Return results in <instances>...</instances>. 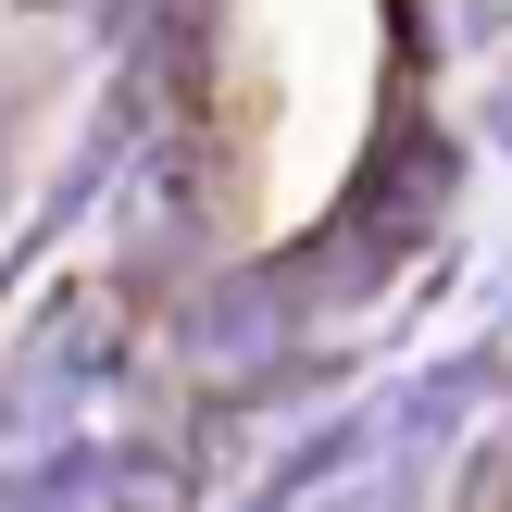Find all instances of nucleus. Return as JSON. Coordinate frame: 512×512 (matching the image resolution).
Returning a JSON list of instances; mask_svg holds the SVG:
<instances>
[{"label": "nucleus", "instance_id": "f257e3e1", "mask_svg": "<svg viewBox=\"0 0 512 512\" xmlns=\"http://www.w3.org/2000/svg\"><path fill=\"white\" fill-rule=\"evenodd\" d=\"M188 338L213 350V363H263V350H275V300L238 275V288H213V300H200V325H188Z\"/></svg>", "mask_w": 512, "mask_h": 512}]
</instances>
